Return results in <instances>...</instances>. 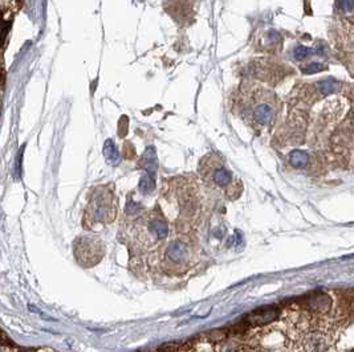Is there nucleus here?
Returning a JSON list of instances; mask_svg holds the SVG:
<instances>
[{
	"instance_id": "nucleus-1",
	"label": "nucleus",
	"mask_w": 354,
	"mask_h": 352,
	"mask_svg": "<svg viewBox=\"0 0 354 352\" xmlns=\"http://www.w3.org/2000/svg\"><path fill=\"white\" fill-rule=\"evenodd\" d=\"M238 111L251 127H269L277 113V100L273 93L264 88L248 89L240 96Z\"/></svg>"
},
{
	"instance_id": "nucleus-2",
	"label": "nucleus",
	"mask_w": 354,
	"mask_h": 352,
	"mask_svg": "<svg viewBox=\"0 0 354 352\" xmlns=\"http://www.w3.org/2000/svg\"><path fill=\"white\" fill-rule=\"evenodd\" d=\"M199 174L207 187L222 193L225 199L235 200L242 193V183L239 179L233 176L216 154H208L201 160Z\"/></svg>"
},
{
	"instance_id": "nucleus-3",
	"label": "nucleus",
	"mask_w": 354,
	"mask_h": 352,
	"mask_svg": "<svg viewBox=\"0 0 354 352\" xmlns=\"http://www.w3.org/2000/svg\"><path fill=\"white\" fill-rule=\"evenodd\" d=\"M118 210V199L111 185H98L90 192L84 215V227L93 229L97 225L111 224Z\"/></svg>"
},
{
	"instance_id": "nucleus-4",
	"label": "nucleus",
	"mask_w": 354,
	"mask_h": 352,
	"mask_svg": "<svg viewBox=\"0 0 354 352\" xmlns=\"http://www.w3.org/2000/svg\"><path fill=\"white\" fill-rule=\"evenodd\" d=\"M130 236L134 237L138 245L151 248L163 241L168 236V224L159 210H150L138 217L133 227Z\"/></svg>"
},
{
	"instance_id": "nucleus-5",
	"label": "nucleus",
	"mask_w": 354,
	"mask_h": 352,
	"mask_svg": "<svg viewBox=\"0 0 354 352\" xmlns=\"http://www.w3.org/2000/svg\"><path fill=\"white\" fill-rule=\"evenodd\" d=\"M193 258V245L185 236H178L166 244L163 265L171 270H185Z\"/></svg>"
},
{
	"instance_id": "nucleus-6",
	"label": "nucleus",
	"mask_w": 354,
	"mask_h": 352,
	"mask_svg": "<svg viewBox=\"0 0 354 352\" xmlns=\"http://www.w3.org/2000/svg\"><path fill=\"white\" fill-rule=\"evenodd\" d=\"M73 252L77 262L83 266H94L104 257L105 245L96 236H81L73 244Z\"/></svg>"
},
{
	"instance_id": "nucleus-7",
	"label": "nucleus",
	"mask_w": 354,
	"mask_h": 352,
	"mask_svg": "<svg viewBox=\"0 0 354 352\" xmlns=\"http://www.w3.org/2000/svg\"><path fill=\"white\" fill-rule=\"evenodd\" d=\"M19 3H4L0 2V48H3L7 41L8 33L12 27V20L16 14Z\"/></svg>"
},
{
	"instance_id": "nucleus-8",
	"label": "nucleus",
	"mask_w": 354,
	"mask_h": 352,
	"mask_svg": "<svg viewBox=\"0 0 354 352\" xmlns=\"http://www.w3.org/2000/svg\"><path fill=\"white\" fill-rule=\"evenodd\" d=\"M279 318V310L273 306L261 307V309L255 310L251 314H248L243 322L247 324L248 327H256V326H264V324L272 323Z\"/></svg>"
},
{
	"instance_id": "nucleus-9",
	"label": "nucleus",
	"mask_w": 354,
	"mask_h": 352,
	"mask_svg": "<svg viewBox=\"0 0 354 352\" xmlns=\"http://www.w3.org/2000/svg\"><path fill=\"white\" fill-rule=\"evenodd\" d=\"M305 305L311 311L315 313H325L328 311L332 305V301L326 294L324 293H316L312 297H309L308 299H305Z\"/></svg>"
},
{
	"instance_id": "nucleus-10",
	"label": "nucleus",
	"mask_w": 354,
	"mask_h": 352,
	"mask_svg": "<svg viewBox=\"0 0 354 352\" xmlns=\"http://www.w3.org/2000/svg\"><path fill=\"white\" fill-rule=\"evenodd\" d=\"M140 167L142 168L145 174L155 176V172H157L158 168V160L155 150H154L153 147H147L146 151L143 153V155L141 157L140 160Z\"/></svg>"
},
{
	"instance_id": "nucleus-11",
	"label": "nucleus",
	"mask_w": 354,
	"mask_h": 352,
	"mask_svg": "<svg viewBox=\"0 0 354 352\" xmlns=\"http://www.w3.org/2000/svg\"><path fill=\"white\" fill-rule=\"evenodd\" d=\"M104 155L107 163L111 164V166H115L120 162V154H118L117 147H115L114 142L111 139H107L106 142H105Z\"/></svg>"
},
{
	"instance_id": "nucleus-12",
	"label": "nucleus",
	"mask_w": 354,
	"mask_h": 352,
	"mask_svg": "<svg viewBox=\"0 0 354 352\" xmlns=\"http://www.w3.org/2000/svg\"><path fill=\"white\" fill-rule=\"evenodd\" d=\"M289 162L294 168H303L307 166V163L309 162V157L308 154L300 150H294L292 151L289 155Z\"/></svg>"
},
{
	"instance_id": "nucleus-13",
	"label": "nucleus",
	"mask_w": 354,
	"mask_h": 352,
	"mask_svg": "<svg viewBox=\"0 0 354 352\" xmlns=\"http://www.w3.org/2000/svg\"><path fill=\"white\" fill-rule=\"evenodd\" d=\"M341 88V84H338L334 80H324V81L320 82L319 89L320 93L322 96H326V94H333V93L338 92V89Z\"/></svg>"
},
{
	"instance_id": "nucleus-14",
	"label": "nucleus",
	"mask_w": 354,
	"mask_h": 352,
	"mask_svg": "<svg viewBox=\"0 0 354 352\" xmlns=\"http://www.w3.org/2000/svg\"><path fill=\"white\" fill-rule=\"evenodd\" d=\"M313 52H315V50L308 49V48H305V46H297L293 52V56L297 61H301V60H304V58H307L309 54H313Z\"/></svg>"
},
{
	"instance_id": "nucleus-15",
	"label": "nucleus",
	"mask_w": 354,
	"mask_h": 352,
	"mask_svg": "<svg viewBox=\"0 0 354 352\" xmlns=\"http://www.w3.org/2000/svg\"><path fill=\"white\" fill-rule=\"evenodd\" d=\"M322 69H324L322 64H320V62H312V64H307L305 66H303L301 72L305 73V75H313V73L321 72Z\"/></svg>"
},
{
	"instance_id": "nucleus-16",
	"label": "nucleus",
	"mask_w": 354,
	"mask_h": 352,
	"mask_svg": "<svg viewBox=\"0 0 354 352\" xmlns=\"http://www.w3.org/2000/svg\"><path fill=\"white\" fill-rule=\"evenodd\" d=\"M176 348H178V344L175 343H167V344H163L161 348L158 349V352H176Z\"/></svg>"
},
{
	"instance_id": "nucleus-17",
	"label": "nucleus",
	"mask_w": 354,
	"mask_h": 352,
	"mask_svg": "<svg viewBox=\"0 0 354 352\" xmlns=\"http://www.w3.org/2000/svg\"><path fill=\"white\" fill-rule=\"evenodd\" d=\"M20 352H35V349H31V348H24V349H22Z\"/></svg>"
}]
</instances>
